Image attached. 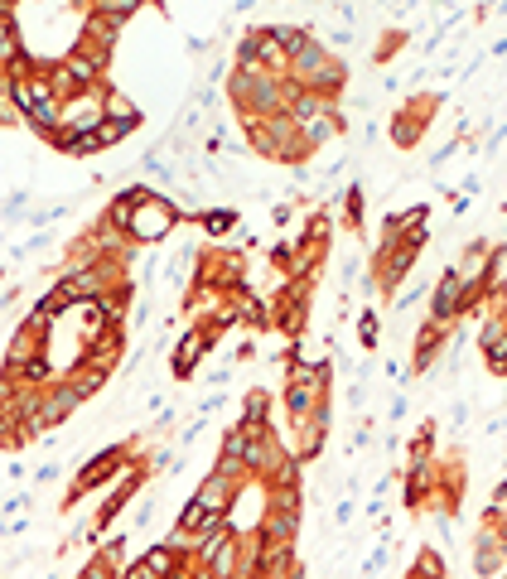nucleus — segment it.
Wrapping results in <instances>:
<instances>
[{
  "label": "nucleus",
  "instance_id": "6",
  "mask_svg": "<svg viewBox=\"0 0 507 579\" xmlns=\"http://www.w3.org/2000/svg\"><path fill=\"white\" fill-rule=\"evenodd\" d=\"M474 575L479 579H498L507 575V541L498 536V526L483 522L474 536Z\"/></svg>",
  "mask_w": 507,
  "mask_h": 579
},
{
  "label": "nucleus",
  "instance_id": "20",
  "mask_svg": "<svg viewBox=\"0 0 507 579\" xmlns=\"http://www.w3.org/2000/svg\"><path fill=\"white\" fill-rule=\"evenodd\" d=\"M363 348H377V314H363Z\"/></svg>",
  "mask_w": 507,
  "mask_h": 579
},
{
  "label": "nucleus",
  "instance_id": "17",
  "mask_svg": "<svg viewBox=\"0 0 507 579\" xmlns=\"http://www.w3.org/2000/svg\"><path fill=\"white\" fill-rule=\"evenodd\" d=\"M126 136H131V126H116V121H102V126H97V140H102V150L121 145Z\"/></svg>",
  "mask_w": 507,
  "mask_h": 579
},
{
  "label": "nucleus",
  "instance_id": "2",
  "mask_svg": "<svg viewBox=\"0 0 507 579\" xmlns=\"http://www.w3.org/2000/svg\"><path fill=\"white\" fill-rule=\"evenodd\" d=\"M131 459H136V454H131L126 444H107L102 454H92L83 469H78L73 488L63 493V512H68V507H78V502H83L87 493H102V488H112L116 478H121V469H126Z\"/></svg>",
  "mask_w": 507,
  "mask_h": 579
},
{
  "label": "nucleus",
  "instance_id": "15",
  "mask_svg": "<svg viewBox=\"0 0 507 579\" xmlns=\"http://www.w3.org/2000/svg\"><path fill=\"white\" fill-rule=\"evenodd\" d=\"M411 575L445 579V551H440V546H421V551H416V565H411Z\"/></svg>",
  "mask_w": 507,
  "mask_h": 579
},
{
  "label": "nucleus",
  "instance_id": "7",
  "mask_svg": "<svg viewBox=\"0 0 507 579\" xmlns=\"http://www.w3.org/2000/svg\"><path fill=\"white\" fill-rule=\"evenodd\" d=\"M102 92H107V87L83 92V97H73V102H63V126H58V131H73V136L97 131V126H102Z\"/></svg>",
  "mask_w": 507,
  "mask_h": 579
},
{
  "label": "nucleus",
  "instance_id": "9",
  "mask_svg": "<svg viewBox=\"0 0 507 579\" xmlns=\"http://www.w3.org/2000/svg\"><path fill=\"white\" fill-rule=\"evenodd\" d=\"M430 102H411V107H401L392 116V140L396 145H401V150H411V145H416V140L425 136V121H430Z\"/></svg>",
  "mask_w": 507,
  "mask_h": 579
},
{
  "label": "nucleus",
  "instance_id": "16",
  "mask_svg": "<svg viewBox=\"0 0 507 579\" xmlns=\"http://www.w3.org/2000/svg\"><path fill=\"white\" fill-rule=\"evenodd\" d=\"M363 184H348L343 189V227H353V232H363Z\"/></svg>",
  "mask_w": 507,
  "mask_h": 579
},
{
  "label": "nucleus",
  "instance_id": "22",
  "mask_svg": "<svg viewBox=\"0 0 507 579\" xmlns=\"http://www.w3.org/2000/svg\"><path fill=\"white\" fill-rule=\"evenodd\" d=\"M271 222H276V227H285V222H290V203H276V208H271Z\"/></svg>",
  "mask_w": 507,
  "mask_h": 579
},
{
  "label": "nucleus",
  "instance_id": "24",
  "mask_svg": "<svg viewBox=\"0 0 507 579\" xmlns=\"http://www.w3.org/2000/svg\"><path fill=\"white\" fill-rule=\"evenodd\" d=\"M498 579H507V575H498Z\"/></svg>",
  "mask_w": 507,
  "mask_h": 579
},
{
  "label": "nucleus",
  "instance_id": "18",
  "mask_svg": "<svg viewBox=\"0 0 507 579\" xmlns=\"http://www.w3.org/2000/svg\"><path fill=\"white\" fill-rule=\"evenodd\" d=\"M150 517H155V493L141 497V507L131 512V526H136V531H145V526H150Z\"/></svg>",
  "mask_w": 507,
  "mask_h": 579
},
{
  "label": "nucleus",
  "instance_id": "11",
  "mask_svg": "<svg viewBox=\"0 0 507 579\" xmlns=\"http://www.w3.org/2000/svg\"><path fill=\"white\" fill-rule=\"evenodd\" d=\"M194 497L213 512V517H227V507H232V497H237V483H227V478H218V473L208 469L203 473V483L194 488Z\"/></svg>",
  "mask_w": 507,
  "mask_h": 579
},
{
  "label": "nucleus",
  "instance_id": "14",
  "mask_svg": "<svg viewBox=\"0 0 507 579\" xmlns=\"http://www.w3.org/2000/svg\"><path fill=\"white\" fill-rule=\"evenodd\" d=\"M194 222L203 227V237H227L237 227V208H208V213H194Z\"/></svg>",
  "mask_w": 507,
  "mask_h": 579
},
{
  "label": "nucleus",
  "instance_id": "13",
  "mask_svg": "<svg viewBox=\"0 0 507 579\" xmlns=\"http://www.w3.org/2000/svg\"><path fill=\"white\" fill-rule=\"evenodd\" d=\"M242 425L271 430V391H266V386H252V391H247V401H242Z\"/></svg>",
  "mask_w": 507,
  "mask_h": 579
},
{
  "label": "nucleus",
  "instance_id": "23",
  "mask_svg": "<svg viewBox=\"0 0 507 579\" xmlns=\"http://www.w3.org/2000/svg\"><path fill=\"white\" fill-rule=\"evenodd\" d=\"M406 579H421V575H406Z\"/></svg>",
  "mask_w": 507,
  "mask_h": 579
},
{
  "label": "nucleus",
  "instance_id": "21",
  "mask_svg": "<svg viewBox=\"0 0 507 579\" xmlns=\"http://www.w3.org/2000/svg\"><path fill=\"white\" fill-rule=\"evenodd\" d=\"M58 473H63V464H39V469H34V483H54Z\"/></svg>",
  "mask_w": 507,
  "mask_h": 579
},
{
  "label": "nucleus",
  "instance_id": "4",
  "mask_svg": "<svg viewBox=\"0 0 507 579\" xmlns=\"http://www.w3.org/2000/svg\"><path fill=\"white\" fill-rule=\"evenodd\" d=\"M425 319H430V324H440V329H454V324L464 319V280H459V271H454V266H450V271H445L440 280H435Z\"/></svg>",
  "mask_w": 507,
  "mask_h": 579
},
{
  "label": "nucleus",
  "instance_id": "1",
  "mask_svg": "<svg viewBox=\"0 0 507 579\" xmlns=\"http://www.w3.org/2000/svg\"><path fill=\"white\" fill-rule=\"evenodd\" d=\"M227 97L237 116H271V111H285V83L261 73V68H232L227 73Z\"/></svg>",
  "mask_w": 507,
  "mask_h": 579
},
{
  "label": "nucleus",
  "instance_id": "5",
  "mask_svg": "<svg viewBox=\"0 0 507 579\" xmlns=\"http://www.w3.org/2000/svg\"><path fill=\"white\" fill-rule=\"evenodd\" d=\"M213 348H218V343H213V338H208V333H203V329H194V324H189V329L179 333V343H174V353H169V372H174L179 382H189V377H194V372H198V362L208 358Z\"/></svg>",
  "mask_w": 507,
  "mask_h": 579
},
{
  "label": "nucleus",
  "instance_id": "8",
  "mask_svg": "<svg viewBox=\"0 0 507 579\" xmlns=\"http://www.w3.org/2000/svg\"><path fill=\"white\" fill-rule=\"evenodd\" d=\"M479 353H483V367H488L493 377H507V319H503V314L483 319V329H479Z\"/></svg>",
  "mask_w": 507,
  "mask_h": 579
},
{
  "label": "nucleus",
  "instance_id": "19",
  "mask_svg": "<svg viewBox=\"0 0 507 579\" xmlns=\"http://www.w3.org/2000/svg\"><path fill=\"white\" fill-rule=\"evenodd\" d=\"M116 579H160V575H155V570H150L145 560H131V565H126V570H121Z\"/></svg>",
  "mask_w": 507,
  "mask_h": 579
},
{
  "label": "nucleus",
  "instance_id": "12",
  "mask_svg": "<svg viewBox=\"0 0 507 579\" xmlns=\"http://www.w3.org/2000/svg\"><path fill=\"white\" fill-rule=\"evenodd\" d=\"M102 121H116V126H131V131H141L145 111L126 97V92H116V87H107L102 92Z\"/></svg>",
  "mask_w": 507,
  "mask_h": 579
},
{
  "label": "nucleus",
  "instance_id": "3",
  "mask_svg": "<svg viewBox=\"0 0 507 579\" xmlns=\"http://www.w3.org/2000/svg\"><path fill=\"white\" fill-rule=\"evenodd\" d=\"M184 222V213L174 208V198H165V193L155 189L150 198H145L141 208L131 213V227H126V237L136 242V247H160L169 232Z\"/></svg>",
  "mask_w": 507,
  "mask_h": 579
},
{
  "label": "nucleus",
  "instance_id": "10",
  "mask_svg": "<svg viewBox=\"0 0 507 579\" xmlns=\"http://www.w3.org/2000/svg\"><path fill=\"white\" fill-rule=\"evenodd\" d=\"M445 343H450V329H440V324H430V319H425L421 333H416V358H411V372L425 377V372L435 367V358H440V348H445Z\"/></svg>",
  "mask_w": 507,
  "mask_h": 579
}]
</instances>
